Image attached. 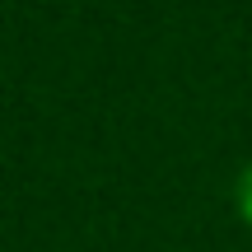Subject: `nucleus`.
I'll list each match as a JSON object with an SVG mask.
<instances>
[{"label": "nucleus", "mask_w": 252, "mask_h": 252, "mask_svg": "<svg viewBox=\"0 0 252 252\" xmlns=\"http://www.w3.org/2000/svg\"><path fill=\"white\" fill-rule=\"evenodd\" d=\"M234 206H238V215H243V224H252V163L234 182Z\"/></svg>", "instance_id": "nucleus-1"}]
</instances>
